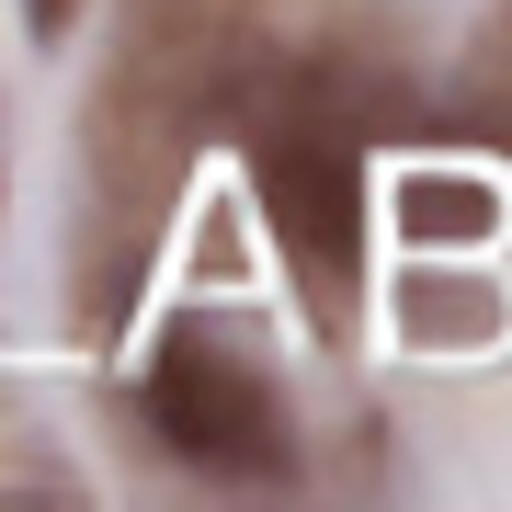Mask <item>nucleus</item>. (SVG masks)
Listing matches in <instances>:
<instances>
[{
    "instance_id": "1",
    "label": "nucleus",
    "mask_w": 512,
    "mask_h": 512,
    "mask_svg": "<svg viewBox=\"0 0 512 512\" xmlns=\"http://www.w3.org/2000/svg\"><path fill=\"white\" fill-rule=\"evenodd\" d=\"M148 421L194 467H274L285 456V421L262 399V376L239 353H217L205 330H160V353H148Z\"/></svg>"
},
{
    "instance_id": "2",
    "label": "nucleus",
    "mask_w": 512,
    "mask_h": 512,
    "mask_svg": "<svg viewBox=\"0 0 512 512\" xmlns=\"http://www.w3.org/2000/svg\"><path fill=\"white\" fill-rule=\"evenodd\" d=\"M274 217L308 262H342L353 251V160H330V148H285L274 160Z\"/></svg>"
}]
</instances>
